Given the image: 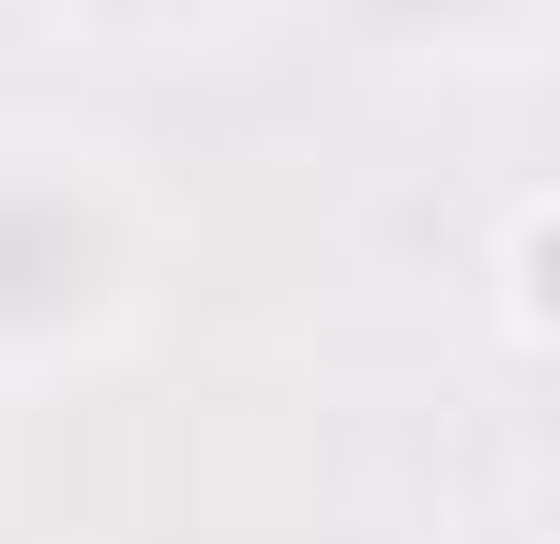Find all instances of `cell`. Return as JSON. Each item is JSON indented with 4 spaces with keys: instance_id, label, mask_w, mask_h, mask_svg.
Here are the masks:
<instances>
[{
    "instance_id": "cell-1",
    "label": "cell",
    "mask_w": 560,
    "mask_h": 544,
    "mask_svg": "<svg viewBox=\"0 0 560 544\" xmlns=\"http://www.w3.org/2000/svg\"><path fill=\"white\" fill-rule=\"evenodd\" d=\"M500 333H515V348H546V197H515V212H500Z\"/></svg>"
}]
</instances>
